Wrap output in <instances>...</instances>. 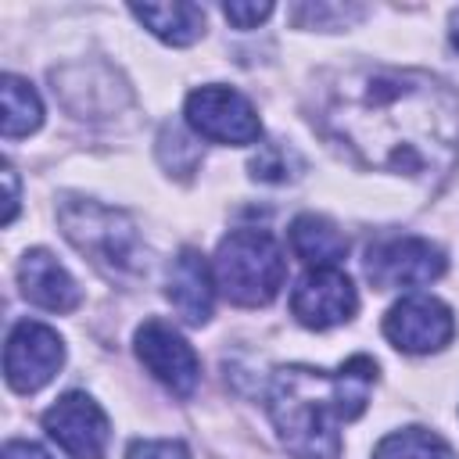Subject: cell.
<instances>
[{
    "mask_svg": "<svg viewBox=\"0 0 459 459\" xmlns=\"http://www.w3.org/2000/svg\"><path fill=\"white\" fill-rule=\"evenodd\" d=\"M316 126L359 165L437 186L459 161V97L416 68H355L333 75Z\"/></svg>",
    "mask_w": 459,
    "mask_h": 459,
    "instance_id": "1",
    "label": "cell"
},
{
    "mask_svg": "<svg viewBox=\"0 0 459 459\" xmlns=\"http://www.w3.org/2000/svg\"><path fill=\"white\" fill-rule=\"evenodd\" d=\"M377 362L351 355L337 369L283 366L269 380V416L294 459H341V423L366 412Z\"/></svg>",
    "mask_w": 459,
    "mask_h": 459,
    "instance_id": "2",
    "label": "cell"
},
{
    "mask_svg": "<svg viewBox=\"0 0 459 459\" xmlns=\"http://www.w3.org/2000/svg\"><path fill=\"white\" fill-rule=\"evenodd\" d=\"M212 273H215V287L233 305L258 308L280 294L287 280V258H283L280 240L269 230L244 226L219 240Z\"/></svg>",
    "mask_w": 459,
    "mask_h": 459,
    "instance_id": "3",
    "label": "cell"
},
{
    "mask_svg": "<svg viewBox=\"0 0 459 459\" xmlns=\"http://www.w3.org/2000/svg\"><path fill=\"white\" fill-rule=\"evenodd\" d=\"M57 222H61V233L100 269L108 273L111 280H126V276H136L143 269L140 262V237H136V226L108 208V204H97V201H82V197H68L61 208H57Z\"/></svg>",
    "mask_w": 459,
    "mask_h": 459,
    "instance_id": "4",
    "label": "cell"
},
{
    "mask_svg": "<svg viewBox=\"0 0 459 459\" xmlns=\"http://www.w3.org/2000/svg\"><path fill=\"white\" fill-rule=\"evenodd\" d=\"M445 251L423 237L412 233H394V237H377L366 247L362 273L377 290H409V287H427L445 276Z\"/></svg>",
    "mask_w": 459,
    "mask_h": 459,
    "instance_id": "5",
    "label": "cell"
},
{
    "mask_svg": "<svg viewBox=\"0 0 459 459\" xmlns=\"http://www.w3.org/2000/svg\"><path fill=\"white\" fill-rule=\"evenodd\" d=\"M186 126L212 140V143H233V147H244V143H255L262 136V122L255 115V104L233 90V86H201L186 97Z\"/></svg>",
    "mask_w": 459,
    "mask_h": 459,
    "instance_id": "6",
    "label": "cell"
},
{
    "mask_svg": "<svg viewBox=\"0 0 459 459\" xmlns=\"http://www.w3.org/2000/svg\"><path fill=\"white\" fill-rule=\"evenodd\" d=\"M61 362H65V344L57 330L36 319L14 323V330L7 333V348H4V377L18 394H32L47 387L57 377Z\"/></svg>",
    "mask_w": 459,
    "mask_h": 459,
    "instance_id": "7",
    "label": "cell"
},
{
    "mask_svg": "<svg viewBox=\"0 0 459 459\" xmlns=\"http://www.w3.org/2000/svg\"><path fill=\"white\" fill-rule=\"evenodd\" d=\"M43 430L68 459H104L111 437L104 409L82 391L61 394L43 412Z\"/></svg>",
    "mask_w": 459,
    "mask_h": 459,
    "instance_id": "8",
    "label": "cell"
},
{
    "mask_svg": "<svg viewBox=\"0 0 459 459\" xmlns=\"http://www.w3.org/2000/svg\"><path fill=\"white\" fill-rule=\"evenodd\" d=\"M455 333L452 308L430 294H409L384 316V337L405 355L441 351Z\"/></svg>",
    "mask_w": 459,
    "mask_h": 459,
    "instance_id": "9",
    "label": "cell"
},
{
    "mask_svg": "<svg viewBox=\"0 0 459 459\" xmlns=\"http://www.w3.org/2000/svg\"><path fill=\"white\" fill-rule=\"evenodd\" d=\"M136 359L151 369L154 380H161L179 398H190L197 391V384H201V359H197V351L165 319H147L136 330Z\"/></svg>",
    "mask_w": 459,
    "mask_h": 459,
    "instance_id": "10",
    "label": "cell"
},
{
    "mask_svg": "<svg viewBox=\"0 0 459 459\" xmlns=\"http://www.w3.org/2000/svg\"><path fill=\"white\" fill-rule=\"evenodd\" d=\"M359 290L337 265L308 269L290 290V316L308 330H330L355 316Z\"/></svg>",
    "mask_w": 459,
    "mask_h": 459,
    "instance_id": "11",
    "label": "cell"
},
{
    "mask_svg": "<svg viewBox=\"0 0 459 459\" xmlns=\"http://www.w3.org/2000/svg\"><path fill=\"white\" fill-rule=\"evenodd\" d=\"M18 283H22V294L47 312H72L82 301L79 283L47 247L25 251V258L18 262Z\"/></svg>",
    "mask_w": 459,
    "mask_h": 459,
    "instance_id": "12",
    "label": "cell"
},
{
    "mask_svg": "<svg viewBox=\"0 0 459 459\" xmlns=\"http://www.w3.org/2000/svg\"><path fill=\"white\" fill-rule=\"evenodd\" d=\"M165 294H169V301H172V308L179 312L183 323H190V326L208 323L212 301H215V273H212V265L204 262L201 251L183 247L172 258V265H169V290Z\"/></svg>",
    "mask_w": 459,
    "mask_h": 459,
    "instance_id": "13",
    "label": "cell"
},
{
    "mask_svg": "<svg viewBox=\"0 0 459 459\" xmlns=\"http://www.w3.org/2000/svg\"><path fill=\"white\" fill-rule=\"evenodd\" d=\"M290 237V251L308 265V269H326L337 265L348 255V237L323 215H298L287 230Z\"/></svg>",
    "mask_w": 459,
    "mask_h": 459,
    "instance_id": "14",
    "label": "cell"
},
{
    "mask_svg": "<svg viewBox=\"0 0 459 459\" xmlns=\"http://www.w3.org/2000/svg\"><path fill=\"white\" fill-rule=\"evenodd\" d=\"M129 11L169 47H186L204 32V11L197 4H143Z\"/></svg>",
    "mask_w": 459,
    "mask_h": 459,
    "instance_id": "15",
    "label": "cell"
},
{
    "mask_svg": "<svg viewBox=\"0 0 459 459\" xmlns=\"http://www.w3.org/2000/svg\"><path fill=\"white\" fill-rule=\"evenodd\" d=\"M373 459H455V452L441 434L423 427H405L380 437V445L373 448Z\"/></svg>",
    "mask_w": 459,
    "mask_h": 459,
    "instance_id": "16",
    "label": "cell"
},
{
    "mask_svg": "<svg viewBox=\"0 0 459 459\" xmlns=\"http://www.w3.org/2000/svg\"><path fill=\"white\" fill-rule=\"evenodd\" d=\"M43 122V104L36 97V90L18 79V75H4V136H29L32 129H39Z\"/></svg>",
    "mask_w": 459,
    "mask_h": 459,
    "instance_id": "17",
    "label": "cell"
},
{
    "mask_svg": "<svg viewBox=\"0 0 459 459\" xmlns=\"http://www.w3.org/2000/svg\"><path fill=\"white\" fill-rule=\"evenodd\" d=\"M301 172V158L294 154V147L287 143H265L258 147V154L251 158V176L258 183H287Z\"/></svg>",
    "mask_w": 459,
    "mask_h": 459,
    "instance_id": "18",
    "label": "cell"
},
{
    "mask_svg": "<svg viewBox=\"0 0 459 459\" xmlns=\"http://www.w3.org/2000/svg\"><path fill=\"white\" fill-rule=\"evenodd\" d=\"M126 459H190L183 441H154V437H140L126 448Z\"/></svg>",
    "mask_w": 459,
    "mask_h": 459,
    "instance_id": "19",
    "label": "cell"
},
{
    "mask_svg": "<svg viewBox=\"0 0 459 459\" xmlns=\"http://www.w3.org/2000/svg\"><path fill=\"white\" fill-rule=\"evenodd\" d=\"M222 14H226V22H233L237 29H258V25L273 14V4H226Z\"/></svg>",
    "mask_w": 459,
    "mask_h": 459,
    "instance_id": "20",
    "label": "cell"
},
{
    "mask_svg": "<svg viewBox=\"0 0 459 459\" xmlns=\"http://www.w3.org/2000/svg\"><path fill=\"white\" fill-rule=\"evenodd\" d=\"M4 459H50V455L32 441H7L4 445Z\"/></svg>",
    "mask_w": 459,
    "mask_h": 459,
    "instance_id": "21",
    "label": "cell"
},
{
    "mask_svg": "<svg viewBox=\"0 0 459 459\" xmlns=\"http://www.w3.org/2000/svg\"><path fill=\"white\" fill-rule=\"evenodd\" d=\"M4 183H7V212H4V222L14 219V208H18V183H14V169H4Z\"/></svg>",
    "mask_w": 459,
    "mask_h": 459,
    "instance_id": "22",
    "label": "cell"
},
{
    "mask_svg": "<svg viewBox=\"0 0 459 459\" xmlns=\"http://www.w3.org/2000/svg\"><path fill=\"white\" fill-rule=\"evenodd\" d=\"M452 47L459 50V11H452Z\"/></svg>",
    "mask_w": 459,
    "mask_h": 459,
    "instance_id": "23",
    "label": "cell"
}]
</instances>
